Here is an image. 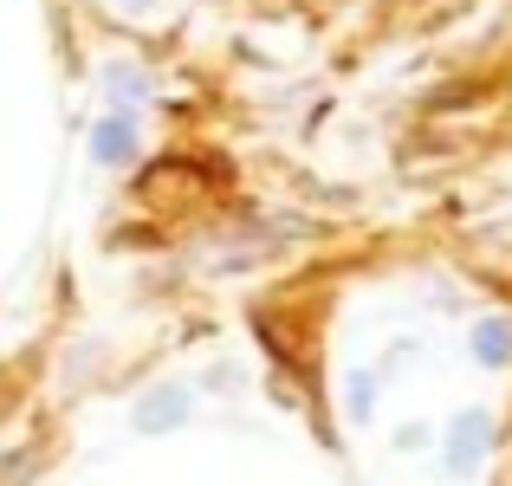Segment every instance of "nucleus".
I'll return each mask as SVG.
<instances>
[{"instance_id":"f257e3e1","label":"nucleus","mask_w":512,"mask_h":486,"mask_svg":"<svg viewBox=\"0 0 512 486\" xmlns=\"http://www.w3.org/2000/svg\"><path fill=\"white\" fill-rule=\"evenodd\" d=\"M91 156H98V162H124V156H130V124H124V117L98 124V137H91Z\"/></svg>"},{"instance_id":"f03ea898","label":"nucleus","mask_w":512,"mask_h":486,"mask_svg":"<svg viewBox=\"0 0 512 486\" xmlns=\"http://www.w3.org/2000/svg\"><path fill=\"white\" fill-rule=\"evenodd\" d=\"M474 350H480V363H506V357H512V331H506L500 318H487V324H480V344H474Z\"/></svg>"}]
</instances>
